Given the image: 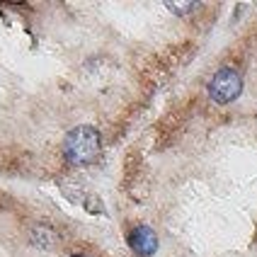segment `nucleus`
Wrapping results in <instances>:
<instances>
[{"label":"nucleus","mask_w":257,"mask_h":257,"mask_svg":"<svg viewBox=\"0 0 257 257\" xmlns=\"http://www.w3.org/2000/svg\"><path fill=\"white\" fill-rule=\"evenodd\" d=\"M102 151L100 131L95 126H75L63 139V156L71 165H90L95 163Z\"/></svg>","instance_id":"f257e3e1"},{"label":"nucleus","mask_w":257,"mask_h":257,"mask_svg":"<svg viewBox=\"0 0 257 257\" xmlns=\"http://www.w3.org/2000/svg\"><path fill=\"white\" fill-rule=\"evenodd\" d=\"M168 8H170L172 13H189L192 8H194V3H168Z\"/></svg>","instance_id":"39448f33"},{"label":"nucleus","mask_w":257,"mask_h":257,"mask_svg":"<svg viewBox=\"0 0 257 257\" xmlns=\"http://www.w3.org/2000/svg\"><path fill=\"white\" fill-rule=\"evenodd\" d=\"M32 243L39 245L42 250H54V247H56V243H58V238H56V233H54L51 228L39 226V228L32 230Z\"/></svg>","instance_id":"20e7f679"},{"label":"nucleus","mask_w":257,"mask_h":257,"mask_svg":"<svg viewBox=\"0 0 257 257\" xmlns=\"http://www.w3.org/2000/svg\"><path fill=\"white\" fill-rule=\"evenodd\" d=\"M71 257H85V255H71Z\"/></svg>","instance_id":"423d86ee"},{"label":"nucleus","mask_w":257,"mask_h":257,"mask_svg":"<svg viewBox=\"0 0 257 257\" xmlns=\"http://www.w3.org/2000/svg\"><path fill=\"white\" fill-rule=\"evenodd\" d=\"M128 245H131V250H134L136 255H141V257L153 255L158 250L156 230L148 228V226H136V228L128 233Z\"/></svg>","instance_id":"7ed1b4c3"},{"label":"nucleus","mask_w":257,"mask_h":257,"mask_svg":"<svg viewBox=\"0 0 257 257\" xmlns=\"http://www.w3.org/2000/svg\"><path fill=\"white\" fill-rule=\"evenodd\" d=\"M240 92H243V78L233 68H221L209 83V97L218 104H228V102L238 100Z\"/></svg>","instance_id":"f03ea898"}]
</instances>
